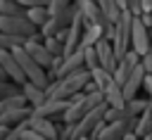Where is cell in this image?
Returning a JSON list of instances; mask_svg holds the SVG:
<instances>
[{
  "mask_svg": "<svg viewBox=\"0 0 152 140\" xmlns=\"http://www.w3.org/2000/svg\"><path fill=\"white\" fill-rule=\"evenodd\" d=\"M45 38V47L52 57H64V43H62V36H43Z\"/></svg>",
  "mask_w": 152,
  "mask_h": 140,
  "instance_id": "21",
  "label": "cell"
},
{
  "mask_svg": "<svg viewBox=\"0 0 152 140\" xmlns=\"http://www.w3.org/2000/svg\"><path fill=\"white\" fill-rule=\"evenodd\" d=\"M83 50V66L90 71V69H95V66H100L97 64V55H95V47L93 45H86V47H81Z\"/></svg>",
  "mask_w": 152,
  "mask_h": 140,
  "instance_id": "25",
  "label": "cell"
},
{
  "mask_svg": "<svg viewBox=\"0 0 152 140\" xmlns=\"http://www.w3.org/2000/svg\"><path fill=\"white\" fill-rule=\"evenodd\" d=\"M142 76H145V69H142V64L138 62V64L131 69V74L124 78V83H121V93H124L126 100L133 97V95H138V90H140V85H142Z\"/></svg>",
  "mask_w": 152,
  "mask_h": 140,
  "instance_id": "14",
  "label": "cell"
},
{
  "mask_svg": "<svg viewBox=\"0 0 152 140\" xmlns=\"http://www.w3.org/2000/svg\"><path fill=\"white\" fill-rule=\"evenodd\" d=\"M150 74H152V71H150Z\"/></svg>",
  "mask_w": 152,
  "mask_h": 140,
  "instance_id": "39",
  "label": "cell"
},
{
  "mask_svg": "<svg viewBox=\"0 0 152 140\" xmlns=\"http://www.w3.org/2000/svg\"><path fill=\"white\" fill-rule=\"evenodd\" d=\"M133 133L140 135V138H145L147 133H152V97H147L145 109L138 114V121H135V126H133Z\"/></svg>",
  "mask_w": 152,
  "mask_h": 140,
  "instance_id": "16",
  "label": "cell"
},
{
  "mask_svg": "<svg viewBox=\"0 0 152 140\" xmlns=\"http://www.w3.org/2000/svg\"><path fill=\"white\" fill-rule=\"evenodd\" d=\"M0 31L12 33V36L31 38V36L38 33V26H36L26 14H0Z\"/></svg>",
  "mask_w": 152,
  "mask_h": 140,
  "instance_id": "6",
  "label": "cell"
},
{
  "mask_svg": "<svg viewBox=\"0 0 152 140\" xmlns=\"http://www.w3.org/2000/svg\"><path fill=\"white\" fill-rule=\"evenodd\" d=\"M140 88H145V93L152 97V74L145 71V76H142V85H140Z\"/></svg>",
  "mask_w": 152,
  "mask_h": 140,
  "instance_id": "31",
  "label": "cell"
},
{
  "mask_svg": "<svg viewBox=\"0 0 152 140\" xmlns=\"http://www.w3.org/2000/svg\"><path fill=\"white\" fill-rule=\"evenodd\" d=\"M97 38H102V28H100V24H83V31H81L78 47L95 45V40H97Z\"/></svg>",
  "mask_w": 152,
  "mask_h": 140,
  "instance_id": "19",
  "label": "cell"
},
{
  "mask_svg": "<svg viewBox=\"0 0 152 140\" xmlns=\"http://www.w3.org/2000/svg\"><path fill=\"white\" fill-rule=\"evenodd\" d=\"M24 43H26V38H24V36H12V33L0 31V50H12V47L24 45Z\"/></svg>",
  "mask_w": 152,
  "mask_h": 140,
  "instance_id": "23",
  "label": "cell"
},
{
  "mask_svg": "<svg viewBox=\"0 0 152 140\" xmlns=\"http://www.w3.org/2000/svg\"><path fill=\"white\" fill-rule=\"evenodd\" d=\"M66 107H69V97H45L38 107H33V109H31V114L52 119V116H62Z\"/></svg>",
  "mask_w": 152,
  "mask_h": 140,
  "instance_id": "9",
  "label": "cell"
},
{
  "mask_svg": "<svg viewBox=\"0 0 152 140\" xmlns=\"http://www.w3.org/2000/svg\"><path fill=\"white\" fill-rule=\"evenodd\" d=\"M38 38H40L38 33H36V36H31V38H26L24 50H26V52H28V55H31V57H33V59H36V62L43 66V69H48V66L52 64V55L48 52V47H45V45H43Z\"/></svg>",
  "mask_w": 152,
  "mask_h": 140,
  "instance_id": "11",
  "label": "cell"
},
{
  "mask_svg": "<svg viewBox=\"0 0 152 140\" xmlns=\"http://www.w3.org/2000/svg\"><path fill=\"white\" fill-rule=\"evenodd\" d=\"M24 14L40 28L45 21H48V17H50V12H48V5H36V7H26L24 9Z\"/></svg>",
  "mask_w": 152,
  "mask_h": 140,
  "instance_id": "20",
  "label": "cell"
},
{
  "mask_svg": "<svg viewBox=\"0 0 152 140\" xmlns=\"http://www.w3.org/2000/svg\"><path fill=\"white\" fill-rule=\"evenodd\" d=\"M0 66H2V71L7 74L10 81H14V83H19V85L26 83V76L21 74V69H19V64H17L14 55H12V50H0Z\"/></svg>",
  "mask_w": 152,
  "mask_h": 140,
  "instance_id": "13",
  "label": "cell"
},
{
  "mask_svg": "<svg viewBox=\"0 0 152 140\" xmlns=\"http://www.w3.org/2000/svg\"><path fill=\"white\" fill-rule=\"evenodd\" d=\"M74 0H50L48 2V12L50 14H55V12H59V9H64V7H69Z\"/></svg>",
  "mask_w": 152,
  "mask_h": 140,
  "instance_id": "30",
  "label": "cell"
},
{
  "mask_svg": "<svg viewBox=\"0 0 152 140\" xmlns=\"http://www.w3.org/2000/svg\"><path fill=\"white\" fill-rule=\"evenodd\" d=\"M19 93H21V85L19 83H14L10 78L0 81V97H10V95H19Z\"/></svg>",
  "mask_w": 152,
  "mask_h": 140,
  "instance_id": "27",
  "label": "cell"
},
{
  "mask_svg": "<svg viewBox=\"0 0 152 140\" xmlns=\"http://www.w3.org/2000/svg\"><path fill=\"white\" fill-rule=\"evenodd\" d=\"M131 12L121 9V14L114 19V31H112V47H114V57H124V52L131 47Z\"/></svg>",
  "mask_w": 152,
  "mask_h": 140,
  "instance_id": "4",
  "label": "cell"
},
{
  "mask_svg": "<svg viewBox=\"0 0 152 140\" xmlns=\"http://www.w3.org/2000/svg\"><path fill=\"white\" fill-rule=\"evenodd\" d=\"M95 5H97V7H100V12H102L107 19H112V21L121 14V9H119V5H116L114 0H95Z\"/></svg>",
  "mask_w": 152,
  "mask_h": 140,
  "instance_id": "22",
  "label": "cell"
},
{
  "mask_svg": "<svg viewBox=\"0 0 152 140\" xmlns=\"http://www.w3.org/2000/svg\"><path fill=\"white\" fill-rule=\"evenodd\" d=\"M28 116H31V107L28 104H17V107H12V109H7V112L0 114V131H5V128L12 131V128L26 123Z\"/></svg>",
  "mask_w": 152,
  "mask_h": 140,
  "instance_id": "10",
  "label": "cell"
},
{
  "mask_svg": "<svg viewBox=\"0 0 152 140\" xmlns=\"http://www.w3.org/2000/svg\"><path fill=\"white\" fill-rule=\"evenodd\" d=\"M17 104H26V100H24L21 93L19 95H10V97H0V114L7 112V109H12V107H17Z\"/></svg>",
  "mask_w": 152,
  "mask_h": 140,
  "instance_id": "26",
  "label": "cell"
},
{
  "mask_svg": "<svg viewBox=\"0 0 152 140\" xmlns=\"http://www.w3.org/2000/svg\"><path fill=\"white\" fill-rule=\"evenodd\" d=\"M12 55H14V59H17V64H19V69H21V74L26 76V81L28 83H36V85H40V88H48V83H50V76H48V71L24 50V45H17V47H12Z\"/></svg>",
  "mask_w": 152,
  "mask_h": 140,
  "instance_id": "3",
  "label": "cell"
},
{
  "mask_svg": "<svg viewBox=\"0 0 152 140\" xmlns=\"http://www.w3.org/2000/svg\"><path fill=\"white\" fill-rule=\"evenodd\" d=\"M78 12H81V19L83 24H97L104 14L100 12V7L95 5V0H86L83 5H78Z\"/></svg>",
  "mask_w": 152,
  "mask_h": 140,
  "instance_id": "18",
  "label": "cell"
},
{
  "mask_svg": "<svg viewBox=\"0 0 152 140\" xmlns=\"http://www.w3.org/2000/svg\"><path fill=\"white\" fill-rule=\"evenodd\" d=\"M5 78H7V74H5V71H2V66H0V81H5Z\"/></svg>",
  "mask_w": 152,
  "mask_h": 140,
  "instance_id": "36",
  "label": "cell"
},
{
  "mask_svg": "<svg viewBox=\"0 0 152 140\" xmlns=\"http://www.w3.org/2000/svg\"><path fill=\"white\" fill-rule=\"evenodd\" d=\"M26 126H31L36 133H40V138L45 140H55V138H59V133H57V128H55V123L48 119V116H36V114H31L28 119H26Z\"/></svg>",
  "mask_w": 152,
  "mask_h": 140,
  "instance_id": "15",
  "label": "cell"
},
{
  "mask_svg": "<svg viewBox=\"0 0 152 140\" xmlns=\"http://www.w3.org/2000/svg\"><path fill=\"white\" fill-rule=\"evenodd\" d=\"M104 109H107V102L102 100L90 112H86L76 123H71V140H76V138H90V133L95 131V126L100 121H104Z\"/></svg>",
  "mask_w": 152,
  "mask_h": 140,
  "instance_id": "5",
  "label": "cell"
},
{
  "mask_svg": "<svg viewBox=\"0 0 152 140\" xmlns=\"http://www.w3.org/2000/svg\"><path fill=\"white\" fill-rule=\"evenodd\" d=\"M150 28L140 21L138 14L131 17V50H135L138 55H145L150 47Z\"/></svg>",
  "mask_w": 152,
  "mask_h": 140,
  "instance_id": "8",
  "label": "cell"
},
{
  "mask_svg": "<svg viewBox=\"0 0 152 140\" xmlns=\"http://www.w3.org/2000/svg\"><path fill=\"white\" fill-rule=\"evenodd\" d=\"M119 5V9H128V0H114Z\"/></svg>",
  "mask_w": 152,
  "mask_h": 140,
  "instance_id": "35",
  "label": "cell"
},
{
  "mask_svg": "<svg viewBox=\"0 0 152 140\" xmlns=\"http://www.w3.org/2000/svg\"><path fill=\"white\" fill-rule=\"evenodd\" d=\"M74 2H76V5H83V2H86V0H74Z\"/></svg>",
  "mask_w": 152,
  "mask_h": 140,
  "instance_id": "37",
  "label": "cell"
},
{
  "mask_svg": "<svg viewBox=\"0 0 152 140\" xmlns=\"http://www.w3.org/2000/svg\"><path fill=\"white\" fill-rule=\"evenodd\" d=\"M0 14H24V7L17 0H0Z\"/></svg>",
  "mask_w": 152,
  "mask_h": 140,
  "instance_id": "28",
  "label": "cell"
},
{
  "mask_svg": "<svg viewBox=\"0 0 152 140\" xmlns=\"http://www.w3.org/2000/svg\"><path fill=\"white\" fill-rule=\"evenodd\" d=\"M140 64H142V69H145L147 74L152 71V36H150V47H147V52L140 55Z\"/></svg>",
  "mask_w": 152,
  "mask_h": 140,
  "instance_id": "29",
  "label": "cell"
},
{
  "mask_svg": "<svg viewBox=\"0 0 152 140\" xmlns=\"http://www.w3.org/2000/svg\"><path fill=\"white\" fill-rule=\"evenodd\" d=\"M21 95H24V100H26V104L33 109V107H38L43 100H45V88H40V85H36V83H24L21 85Z\"/></svg>",
  "mask_w": 152,
  "mask_h": 140,
  "instance_id": "17",
  "label": "cell"
},
{
  "mask_svg": "<svg viewBox=\"0 0 152 140\" xmlns=\"http://www.w3.org/2000/svg\"><path fill=\"white\" fill-rule=\"evenodd\" d=\"M145 138H147V140H152V133H147V135H145Z\"/></svg>",
  "mask_w": 152,
  "mask_h": 140,
  "instance_id": "38",
  "label": "cell"
},
{
  "mask_svg": "<svg viewBox=\"0 0 152 140\" xmlns=\"http://www.w3.org/2000/svg\"><path fill=\"white\" fill-rule=\"evenodd\" d=\"M93 47H95V55H97V64H100L102 69H107V71H114V66H116V57H114L112 40H107V38H97Z\"/></svg>",
  "mask_w": 152,
  "mask_h": 140,
  "instance_id": "12",
  "label": "cell"
},
{
  "mask_svg": "<svg viewBox=\"0 0 152 140\" xmlns=\"http://www.w3.org/2000/svg\"><path fill=\"white\" fill-rule=\"evenodd\" d=\"M128 12H131V14H140V12H142L140 0H128Z\"/></svg>",
  "mask_w": 152,
  "mask_h": 140,
  "instance_id": "33",
  "label": "cell"
},
{
  "mask_svg": "<svg viewBox=\"0 0 152 140\" xmlns=\"http://www.w3.org/2000/svg\"><path fill=\"white\" fill-rule=\"evenodd\" d=\"M140 7H142V12H150L152 9V0H140Z\"/></svg>",
  "mask_w": 152,
  "mask_h": 140,
  "instance_id": "34",
  "label": "cell"
},
{
  "mask_svg": "<svg viewBox=\"0 0 152 140\" xmlns=\"http://www.w3.org/2000/svg\"><path fill=\"white\" fill-rule=\"evenodd\" d=\"M145 104H147V100H145V97H135V95H133V97H128V100H126V104H124V107H126V112H128V114L138 116V114L145 109Z\"/></svg>",
  "mask_w": 152,
  "mask_h": 140,
  "instance_id": "24",
  "label": "cell"
},
{
  "mask_svg": "<svg viewBox=\"0 0 152 140\" xmlns=\"http://www.w3.org/2000/svg\"><path fill=\"white\" fill-rule=\"evenodd\" d=\"M90 81V71L86 66L76 69V71H69L59 78H52L45 88V97H71L74 93L83 90V85Z\"/></svg>",
  "mask_w": 152,
  "mask_h": 140,
  "instance_id": "1",
  "label": "cell"
},
{
  "mask_svg": "<svg viewBox=\"0 0 152 140\" xmlns=\"http://www.w3.org/2000/svg\"><path fill=\"white\" fill-rule=\"evenodd\" d=\"M17 2L26 9V7H36V5H48L50 0H17Z\"/></svg>",
  "mask_w": 152,
  "mask_h": 140,
  "instance_id": "32",
  "label": "cell"
},
{
  "mask_svg": "<svg viewBox=\"0 0 152 140\" xmlns=\"http://www.w3.org/2000/svg\"><path fill=\"white\" fill-rule=\"evenodd\" d=\"M76 14H78V5H76V2H71L69 7H64V9L55 12V14H50V17H48V21L40 26L43 36H55V33H59V31L69 28V24L74 21V17H76Z\"/></svg>",
  "mask_w": 152,
  "mask_h": 140,
  "instance_id": "7",
  "label": "cell"
},
{
  "mask_svg": "<svg viewBox=\"0 0 152 140\" xmlns=\"http://www.w3.org/2000/svg\"><path fill=\"white\" fill-rule=\"evenodd\" d=\"M102 102V93L95 88V90H88V93H83L81 95V90L78 93H74L71 97H69V107L64 109V114H62V119H64V123H76L86 112H90L95 104H100Z\"/></svg>",
  "mask_w": 152,
  "mask_h": 140,
  "instance_id": "2",
  "label": "cell"
}]
</instances>
